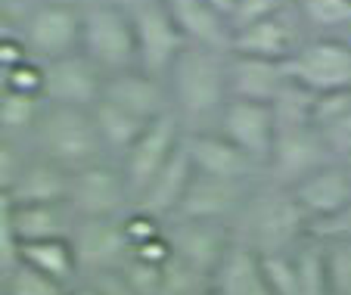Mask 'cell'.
I'll use <instances>...</instances> for the list:
<instances>
[{
  "instance_id": "cell-1",
  "label": "cell",
  "mask_w": 351,
  "mask_h": 295,
  "mask_svg": "<svg viewBox=\"0 0 351 295\" xmlns=\"http://www.w3.org/2000/svg\"><path fill=\"white\" fill-rule=\"evenodd\" d=\"M233 243L252 249L255 255H280L292 252L311 236V221L298 209L289 187L267 184L249 193L245 205L230 224Z\"/></svg>"
},
{
  "instance_id": "cell-2",
  "label": "cell",
  "mask_w": 351,
  "mask_h": 295,
  "mask_svg": "<svg viewBox=\"0 0 351 295\" xmlns=\"http://www.w3.org/2000/svg\"><path fill=\"white\" fill-rule=\"evenodd\" d=\"M165 87L171 97V112L180 118V125L218 121L221 109L230 99L227 53L190 44L165 75Z\"/></svg>"
},
{
  "instance_id": "cell-3",
  "label": "cell",
  "mask_w": 351,
  "mask_h": 295,
  "mask_svg": "<svg viewBox=\"0 0 351 295\" xmlns=\"http://www.w3.org/2000/svg\"><path fill=\"white\" fill-rule=\"evenodd\" d=\"M34 156L60 165L62 171H81L106 158L99 131L93 125L90 109H72V106H44L38 128L32 134Z\"/></svg>"
},
{
  "instance_id": "cell-4",
  "label": "cell",
  "mask_w": 351,
  "mask_h": 295,
  "mask_svg": "<svg viewBox=\"0 0 351 295\" xmlns=\"http://www.w3.org/2000/svg\"><path fill=\"white\" fill-rule=\"evenodd\" d=\"M81 53L106 78L137 69V40L125 3L103 0L81 10Z\"/></svg>"
},
{
  "instance_id": "cell-5",
  "label": "cell",
  "mask_w": 351,
  "mask_h": 295,
  "mask_svg": "<svg viewBox=\"0 0 351 295\" xmlns=\"http://www.w3.org/2000/svg\"><path fill=\"white\" fill-rule=\"evenodd\" d=\"M131 16L134 40H137V69L153 78L171 72L178 56L186 50V38L178 28L165 0H121Z\"/></svg>"
},
{
  "instance_id": "cell-6",
  "label": "cell",
  "mask_w": 351,
  "mask_h": 295,
  "mask_svg": "<svg viewBox=\"0 0 351 295\" xmlns=\"http://www.w3.org/2000/svg\"><path fill=\"white\" fill-rule=\"evenodd\" d=\"M286 75L295 87L311 97L351 91V44L339 38H314L305 40L283 62Z\"/></svg>"
},
{
  "instance_id": "cell-7",
  "label": "cell",
  "mask_w": 351,
  "mask_h": 295,
  "mask_svg": "<svg viewBox=\"0 0 351 295\" xmlns=\"http://www.w3.org/2000/svg\"><path fill=\"white\" fill-rule=\"evenodd\" d=\"M66 202L78 221H90V217H125L131 211V193H128L121 165L103 158L97 165L72 171L69 174Z\"/></svg>"
},
{
  "instance_id": "cell-8",
  "label": "cell",
  "mask_w": 351,
  "mask_h": 295,
  "mask_svg": "<svg viewBox=\"0 0 351 295\" xmlns=\"http://www.w3.org/2000/svg\"><path fill=\"white\" fill-rule=\"evenodd\" d=\"M184 134H186V128L180 125V118L174 115V112H168V115L149 121L146 131L137 137V143L119 158L128 193H131V209L140 193L149 187V180H153V177L171 162L174 152L180 150Z\"/></svg>"
},
{
  "instance_id": "cell-9",
  "label": "cell",
  "mask_w": 351,
  "mask_h": 295,
  "mask_svg": "<svg viewBox=\"0 0 351 295\" xmlns=\"http://www.w3.org/2000/svg\"><path fill=\"white\" fill-rule=\"evenodd\" d=\"M78 261L81 280H93L99 274L119 270L131 255V239L125 230V217H90L78 221L69 236Z\"/></svg>"
},
{
  "instance_id": "cell-10",
  "label": "cell",
  "mask_w": 351,
  "mask_h": 295,
  "mask_svg": "<svg viewBox=\"0 0 351 295\" xmlns=\"http://www.w3.org/2000/svg\"><path fill=\"white\" fill-rule=\"evenodd\" d=\"M22 44L40 66L81 53V10L72 3H44L28 16Z\"/></svg>"
},
{
  "instance_id": "cell-11",
  "label": "cell",
  "mask_w": 351,
  "mask_h": 295,
  "mask_svg": "<svg viewBox=\"0 0 351 295\" xmlns=\"http://www.w3.org/2000/svg\"><path fill=\"white\" fill-rule=\"evenodd\" d=\"M215 131L224 140H230L239 152H245L258 168H267L274 140H277L274 106L252 103V99H227V106L215 121Z\"/></svg>"
},
{
  "instance_id": "cell-12",
  "label": "cell",
  "mask_w": 351,
  "mask_h": 295,
  "mask_svg": "<svg viewBox=\"0 0 351 295\" xmlns=\"http://www.w3.org/2000/svg\"><path fill=\"white\" fill-rule=\"evenodd\" d=\"M330 162H339V158H332V152L326 150V143L314 131V125L277 128L274 152L267 158V174H271V184L292 187L302 177H308L311 171L324 168Z\"/></svg>"
},
{
  "instance_id": "cell-13",
  "label": "cell",
  "mask_w": 351,
  "mask_h": 295,
  "mask_svg": "<svg viewBox=\"0 0 351 295\" xmlns=\"http://www.w3.org/2000/svg\"><path fill=\"white\" fill-rule=\"evenodd\" d=\"M103 84H106V75L99 72L84 53H72V56L44 66L40 97H44L47 106L93 109L103 99Z\"/></svg>"
},
{
  "instance_id": "cell-14",
  "label": "cell",
  "mask_w": 351,
  "mask_h": 295,
  "mask_svg": "<svg viewBox=\"0 0 351 295\" xmlns=\"http://www.w3.org/2000/svg\"><path fill=\"white\" fill-rule=\"evenodd\" d=\"M289 190L295 196L298 209L311 221V230L317 224L339 221L351 211V174L345 162H330L324 168L311 171L298 184H292Z\"/></svg>"
},
{
  "instance_id": "cell-15",
  "label": "cell",
  "mask_w": 351,
  "mask_h": 295,
  "mask_svg": "<svg viewBox=\"0 0 351 295\" xmlns=\"http://www.w3.org/2000/svg\"><path fill=\"white\" fill-rule=\"evenodd\" d=\"M252 187L249 180H224V177L199 174L193 171V180L184 193L178 215L171 221H215V224H233L239 209L245 205ZM168 221V224H171Z\"/></svg>"
},
{
  "instance_id": "cell-16",
  "label": "cell",
  "mask_w": 351,
  "mask_h": 295,
  "mask_svg": "<svg viewBox=\"0 0 351 295\" xmlns=\"http://www.w3.org/2000/svg\"><path fill=\"white\" fill-rule=\"evenodd\" d=\"M165 236L171 246V255L208 280L215 276L221 258L233 246L230 224L215 221H171L165 224Z\"/></svg>"
},
{
  "instance_id": "cell-17",
  "label": "cell",
  "mask_w": 351,
  "mask_h": 295,
  "mask_svg": "<svg viewBox=\"0 0 351 295\" xmlns=\"http://www.w3.org/2000/svg\"><path fill=\"white\" fill-rule=\"evenodd\" d=\"M298 16L295 3H286L274 16L255 22L249 28H239L230 38V53L237 56H255V59H271V62H286L305 40L298 38Z\"/></svg>"
},
{
  "instance_id": "cell-18",
  "label": "cell",
  "mask_w": 351,
  "mask_h": 295,
  "mask_svg": "<svg viewBox=\"0 0 351 295\" xmlns=\"http://www.w3.org/2000/svg\"><path fill=\"white\" fill-rule=\"evenodd\" d=\"M184 146L193 168L199 174L224 177V180H252L255 171H261L252 158L239 152L230 140H224L215 128H199L184 134Z\"/></svg>"
},
{
  "instance_id": "cell-19",
  "label": "cell",
  "mask_w": 351,
  "mask_h": 295,
  "mask_svg": "<svg viewBox=\"0 0 351 295\" xmlns=\"http://www.w3.org/2000/svg\"><path fill=\"white\" fill-rule=\"evenodd\" d=\"M103 99L121 106L125 112L137 115L140 121H156V118L171 112V97H168L165 81L140 72V69L109 75L103 84Z\"/></svg>"
},
{
  "instance_id": "cell-20",
  "label": "cell",
  "mask_w": 351,
  "mask_h": 295,
  "mask_svg": "<svg viewBox=\"0 0 351 295\" xmlns=\"http://www.w3.org/2000/svg\"><path fill=\"white\" fill-rule=\"evenodd\" d=\"M227 84H230V99H252V103L274 106L280 93L289 87V75L283 62L227 53Z\"/></svg>"
},
{
  "instance_id": "cell-21",
  "label": "cell",
  "mask_w": 351,
  "mask_h": 295,
  "mask_svg": "<svg viewBox=\"0 0 351 295\" xmlns=\"http://www.w3.org/2000/svg\"><path fill=\"white\" fill-rule=\"evenodd\" d=\"M193 171L196 168H193L190 156H186V146L180 143V150L171 156V162H168L165 168L149 180V187L137 196L134 211H140V215H146V217H156L159 224H168L178 215L180 202H184V193L193 180Z\"/></svg>"
},
{
  "instance_id": "cell-22",
  "label": "cell",
  "mask_w": 351,
  "mask_h": 295,
  "mask_svg": "<svg viewBox=\"0 0 351 295\" xmlns=\"http://www.w3.org/2000/svg\"><path fill=\"white\" fill-rule=\"evenodd\" d=\"M171 10L178 28L184 32L186 44L196 47H208V50H221L230 53V25L224 16H218L206 0H165Z\"/></svg>"
},
{
  "instance_id": "cell-23",
  "label": "cell",
  "mask_w": 351,
  "mask_h": 295,
  "mask_svg": "<svg viewBox=\"0 0 351 295\" xmlns=\"http://www.w3.org/2000/svg\"><path fill=\"white\" fill-rule=\"evenodd\" d=\"M212 292L215 295H274L267 286L265 268H261V255L252 249L233 243L227 255L221 258L218 270L212 276Z\"/></svg>"
},
{
  "instance_id": "cell-24",
  "label": "cell",
  "mask_w": 351,
  "mask_h": 295,
  "mask_svg": "<svg viewBox=\"0 0 351 295\" xmlns=\"http://www.w3.org/2000/svg\"><path fill=\"white\" fill-rule=\"evenodd\" d=\"M69 193V171L47 158L28 152V162L16 180L10 202L13 205H47V202H66Z\"/></svg>"
},
{
  "instance_id": "cell-25",
  "label": "cell",
  "mask_w": 351,
  "mask_h": 295,
  "mask_svg": "<svg viewBox=\"0 0 351 295\" xmlns=\"http://www.w3.org/2000/svg\"><path fill=\"white\" fill-rule=\"evenodd\" d=\"M13 205V202H10ZM78 224L69 202L47 205H13V227L19 243H44V239H69Z\"/></svg>"
},
{
  "instance_id": "cell-26",
  "label": "cell",
  "mask_w": 351,
  "mask_h": 295,
  "mask_svg": "<svg viewBox=\"0 0 351 295\" xmlns=\"http://www.w3.org/2000/svg\"><path fill=\"white\" fill-rule=\"evenodd\" d=\"M311 125L332 152V158H348L351 156V91L326 93V97H314L311 109Z\"/></svg>"
},
{
  "instance_id": "cell-27",
  "label": "cell",
  "mask_w": 351,
  "mask_h": 295,
  "mask_svg": "<svg viewBox=\"0 0 351 295\" xmlns=\"http://www.w3.org/2000/svg\"><path fill=\"white\" fill-rule=\"evenodd\" d=\"M90 112H93V125L99 131V140H103V150H106V156L115 158L125 156L137 143L140 134L146 131V125H149V121H140L137 115L125 112L121 106L109 103V99H99Z\"/></svg>"
},
{
  "instance_id": "cell-28",
  "label": "cell",
  "mask_w": 351,
  "mask_h": 295,
  "mask_svg": "<svg viewBox=\"0 0 351 295\" xmlns=\"http://www.w3.org/2000/svg\"><path fill=\"white\" fill-rule=\"evenodd\" d=\"M44 106L47 103L40 93L13 91L3 81V91H0V137L16 140V143L22 137H32L40 115H44Z\"/></svg>"
},
{
  "instance_id": "cell-29",
  "label": "cell",
  "mask_w": 351,
  "mask_h": 295,
  "mask_svg": "<svg viewBox=\"0 0 351 295\" xmlns=\"http://www.w3.org/2000/svg\"><path fill=\"white\" fill-rule=\"evenodd\" d=\"M22 261L28 268L40 270V274L60 280L62 286H78L81 274H78V261L69 239H44V243H25L22 246Z\"/></svg>"
},
{
  "instance_id": "cell-30",
  "label": "cell",
  "mask_w": 351,
  "mask_h": 295,
  "mask_svg": "<svg viewBox=\"0 0 351 295\" xmlns=\"http://www.w3.org/2000/svg\"><path fill=\"white\" fill-rule=\"evenodd\" d=\"M298 270V286L302 295H330V274H326V249L324 243L308 236L305 243H298L292 249Z\"/></svg>"
},
{
  "instance_id": "cell-31",
  "label": "cell",
  "mask_w": 351,
  "mask_h": 295,
  "mask_svg": "<svg viewBox=\"0 0 351 295\" xmlns=\"http://www.w3.org/2000/svg\"><path fill=\"white\" fill-rule=\"evenodd\" d=\"M302 22L317 32H336L351 25V0H292Z\"/></svg>"
},
{
  "instance_id": "cell-32",
  "label": "cell",
  "mask_w": 351,
  "mask_h": 295,
  "mask_svg": "<svg viewBox=\"0 0 351 295\" xmlns=\"http://www.w3.org/2000/svg\"><path fill=\"white\" fill-rule=\"evenodd\" d=\"M165 264H162V261H149V258L131 252V255H128V261L119 268V274L125 276V283L137 295H162V286H165Z\"/></svg>"
},
{
  "instance_id": "cell-33",
  "label": "cell",
  "mask_w": 351,
  "mask_h": 295,
  "mask_svg": "<svg viewBox=\"0 0 351 295\" xmlns=\"http://www.w3.org/2000/svg\"><path fill=\"white\" fill-rule=\"evenodd\" d=\"M330 295H351V233H339L324 243Z\"/></svg>"
},
{
  "instance_id": "cell-34",
  "label": "cell",
  "mask_w": 351,
  "mask_h": 295,
  "mask_svg": "<svg viewBox=\"0 0 351 295\" xmlns=\"http://www.w3.org/2000/svg\"><path fill=\"white\" fill-rule=\"evenodd\" d=\"M69 292H72V286H62L60 280L28 268L25 261H19V268L13 270L7 289H3V295H69Z\"/></svg>"
},
{
  "instance_id": "cell-35",
  "label": "cell",
  "mask_w": 351,
  "mask_h": 295,
  "mask_svg": "<svg viewBox=\"0 0 351 295\" xmlns=\"http://www.w3.org/2000/svg\"><path fill=\"white\" fill-rule=\"evenodd\" d=\"M261 268H265L267 286L274 295H302L298 286V270L292 252H280V255H261Z\"/></svg>"
},
{
  "instance_id": "cell-36",
  "label": "cell",
  "mask_w": 351,
  "mask_h": 295,
  "mask_svg": "<svg viewBox=\"0 0 351 295\" xmlns=\"http://www.w3.org/2000/svg\"><path fill=\"white\" fill-rule=\"evenodd\" d=\"M25 162H28V152H22L16 140L0 137V196L3 199H10Z\"/></svg>"
},
{
  "instance_id": "cell-37",
  "label": "cell",
  "mask_w": 351,
  "mask_h": 295,
  "mask_svg": "<svg viewBox=\"0 0 351 295\" xmlns=\"http://www.w3.org/2000/svg\"><path fill=\"white\" fill-rule=\"evenodd\" d=\"M289 0H237V10L230 16V32H239V28H249L255 22L274 16L277 10H283Z\"/></svg>"
},
{
  "instance_id": "cell-38",
  "label": "cell",
  "mask_w": 351,
  "mask_h": 295,
  "mask_svg": "<svg viewBox=\"0 0 351 295\" xmlns=\"http://www.w3.org/2000/svg\"><path fill=\"white\" fill-rule=\"evenodd\" d=\"M206 3H208V7H212L218 16H224L227 25H230V16H233V10H237V0H206Z\"/></svg>"
},
{
  "instance_id": "cell-39",
  "label": "cell",
  "mask_w": 351,
  "mask_h": 295,
  "mask_svg": "<svg viewBox=\"0 0 351 295\" xmlns=\"http://www.w3.org/2000/svg\"><path fill=\"white\" fill-rule=\"evenodd\" d=\"M10 38H22V34L16 32V25L7 19V13H0V40H10Z\"/></svg>"
},
{
  "instance_id": "cell-40",
  "label": "cell",
  "mask_w": 351,
  "mask_h": 295,
  "mask_svg": "<svg viewBox=\"0 0 351 295\" xmlns=\"http://www.w3.org/2000/svg\"><path fill=\"white\" fill-rule=\"evenodd\" d=\"M69 295H103V292H99L90 280H81L78 286H72V292H69Z\"/></svg>"
},
{
  "instance_id": "cell-41",
  "label": "cell",
  "mask_w": 351,
  "mask_h": 295,
  "mask_svg": "<svg viewBox=\"0 0 351 295\" xmlns=\"http://www.w3.org/2000/svg\"><path fill=\"white\" fill-rule=\"evenodd\" d=\"M16 3H19V0H0V13H7L10 7H16Z\"/></svg>"
},
{
  "instance_id": "cell-42",
  "label": "cell",
  "mask_w": 351,
  "mask_h": 295,
  "mask_svg": "<svg viewBox=\"0 0 351 295\" xmlns=\"http://www.w3.org/2000/svg\"><path fill=\"white\" fill-rule=\"evenodd\" d=\"M342 162H345V168H348V174H351V156H348V158H342Z\"/></svg>"
},
{
  "instance_id": "cell-43",
  "label": "cell",
  "mask_w": 351,
  "mask_h": 295,
  "mask_svg": "<svg viewBox=\"0 0 351 295\" xmlns=\"http://www.w3.org/2000/svg\"><path fill=\"white\" fill-rule=\"evenodd\" d=\"M0 91H3V72H0Z\"/></svg>"
}]
</instances>
